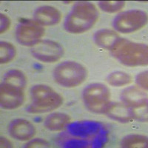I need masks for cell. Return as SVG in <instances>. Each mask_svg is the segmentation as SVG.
Returning a JSON list of instances; mask_svg holds the SVG:
<instances>
[{
	"instance_id": "6da1fadb",
	"label": "cell",
	"mask_w": 148,
	"mask_h": 148,
	"mask_svg": "<svg viewBox=\"0 0 148 148\" xmlns=\"http://www.w3.org/2000/svg\"><path fill=\"white\" fill-rule=\"evenodd\" d=\"M99 18L97 8L89 2L74 5L64 22V28L71 34H82L94 26Z\"/></svg>"
},
{
	"instance_id": "7a4b0ae2",
	"label": "cell",
	"mask_w": 148,
	"mask_h": 148,
	"mask_svg": "<svg viewBox=\"0 0 148 148\" xmlns=\"http://www.w3.org/2000/svg\"><path fill=\"white\" fill-rule=\"evenodd\" d=\"M111 52L121 64L126 66L138 67L147 64L148 48L145 44L120 38Z\"/></svg>"
},
{
	"instance_id": "3957f363",
	"label": "cell",
	"mask_w": 148,
	"mask_h": 148,
	"mask_svg": "<svg viewBox=\"0 0 148 148\" xmlns=\"http://www.w3.org/2000/svg\"><path fill=\"white\" fill-rule=\"evenodd\" d=\"M32 103L27 111L32 114L49 113L62 104L63 98L52 88L45 84H36L30 89Z\"/></svg>"
},
{
	"instance_id": "277c9868",
	"label": "cell",
	"mask_w": 148,
	"mask_h": 148,
	"mask_svg": "<svg viewBox=\"0 0 148 148\" xmlns=\"http://www.w3.org/2000/svg\"><path fill=\"white\" fill-rule=\"evenodd\" d=\"M88 77V71L82 64L76 62H64L55 67V82L64 88H72L82 84Z\"/></svg>"
},
{
	"instance_id": "5b68a950",
	"label": "cell",
	"mask_w": 148,
	"mask_h": 148,
	"mask_svg": "<svg viewBox=\"0 0 148 148\" xmlns=\"http://www.w3.org/2000/svg\"><path fill=\"white\" fill-rule=\"evenodd\" d=\"M83 99L89 110L96 113H105L111 103L110 92L106 85L93 83L84 89Z\"/></svg>"
},
{
	"instance_id": "8992f818",
	"label": "cell",
	"mask_w": 148,
	"mask_h": 148,
	"mask_svg": "<svg viewBox=\"0 0 148 148\" xmlns=\"http://www.w3.org/2000/svg\"><path fill=\"white\" fill-rule=\"evenodd\" d=\"M147 16L141 10H130L119 14L115 18L113 26L118 32L131 34L146 25Z\"/></svg>"
},
{
	"instance_id": "52a82bcc",
	"label": "cell",
	"mask_w": 148,
	"mask_h": 148,
	"mask_svg": "<svg viewBox=\"0 0 148 148\" xmlns=\"http://www.w3.org/2000/svg\"><path fill=\"white\" fill-rule=\"evenodd\" d=\"M30 53L37 60L46 63L59 61L64 54V48L59 43L52 40H41L32 47Z\"/></svg>"
},
{
	"instance_id": "ba28073f",
	"label": "cell",
	"mask_w": 148,
	"mask_h": 148,
	"mask_svg": "<svg viewBox=\"0 0 148 148\" xmlns=\"http://www.w3.org/2000/svg\"><path fill=\"white\" fill-rule=\"evenodd\" d=\"M45 28L35 21H25L20 23L16 30V38L21 45L34 47L45 35Z\"/></svg>"
},
{
	"instance_id": "9c48e42d",
	"label": "cell",
	"mask_w": 148,
	"mask_h": 148,
	"mask_svg": "<svg viewBox=\"0 0 148 148\" xmlns=\"http://www.w3.org/2000/svg\"><path fill=\"white\" fill-rule=\"evenodd\" d=\"M25 101L24 90L14 88L2 83L0 88V104L5 110L19 108Z\"/></svg>"
},
{
	"instance_id": "30bf717a",
	"label": "cell",
	"mask_w": 148,
	"mask_h": 148,
	"mask_svg": "<svg viewBox=\"0 0 148 148\" xmlns=\"http://www.w3.org/2000/svg\"><path fill=\"white\" fill-rule=\"evenodd\" d=\"M8 131L10 136L18 141H28L35 136L36 128L28 120L16 119L10 123Z\"/></svg>"
},
{
	"instance_id": "8fae6325",
	"label": "cell",
	"mask_w": 148,
	"mask_h": 148,
	"mask_svg": "<svg viewBox=\"0 0 148 148\" xmlns=\"http://www.w3.org/2000/svg\"><path fill=\"white\" fill-rule=\"evenodd\" d=\"M35 22L42 26L55 25L62 19V14L57 8L53 6H42L34 13Z\"/></svg>"
},
{
	"instance_id": "7c38bea8",
	"label": "cell",
	"mask_w": 148,
	"mask_h": 148,
	"mask_svg": "<svg viewBox=\"0 0 148 148\" xmlns=\"http://www.w3.org/2000/svg\"><path fill=\"white\" fill-rule=\"evenodd\" d=\"M123 102L131 108L146 107L147 96L145 91L136 87H130L123 91L121 95Z\"/></svg>"
},
{
	"instance_id": "4fadbf2b",
	"label": "cell",
	"mask_w": 148,
	"mask_h": 148,
	"mask_svg": "<svg viewBox=\"0 0 148 148\" xmlns=\"http://www.w3.org/2000/svg\"><path fill=\"white\" fill-rule=\"evenodd\" d=\"M112 119L119 122H129L133 119L132 108L128 107L125 103H110L105 112Z\"/></svg>"
},
{
	"instance_id": "5bb4252c",
	"label": "cell",
	"mask_w": 148,
	"mask_h": 148,
	"mask_svg": "<svg viewBox=\"0 0 148 148\" xmlns=\"http://www.w3.org/2000/svg\"><path fill=\"white\" fill-rule=\"evenodd\" d=\"M121 37L114 30L102 29L95 34V42L99 47L111 51Z\"/></svg>"
},
{
	"instance_id": "9a60e30c",
	"label": "cell",
	"mask_w": 148,
	"mask_h": 148,
	"mask_svg": "<svg viewBox=\"0 0 148 148\" xmlns=\"http://www.w3.org/2000/svg\"><path fill=\"white\" fill-rule=\"evenodd\" d=\"M71 121L69 115L64 113H53L45 119L44 125L51 131H60L68 125Z\"/></svg>"
},
{
	"instance_id": "2e32d148",
	"label": "cell",
	"mask_w": 148,
	"mask_h": 148,
	"mask_svg": "<svg viewBox=\"0 0 148 148\" xmlns=\"http://www.w3.org/2000/svg\"><path fill=\"white\" fill-rule=\"evenodd\" d=\"M3 84L24 90L27 85V78L22 71L14 69L8 71L3 78Z\"/></svg>"
},
{
	"instance_id": "e0dca14e",
	"label": "cell",
	"mask_w": 148,
	"mask_h": 148,
	"mask_svg": "<svg viewBox=\"0 0 148 148\" xmlns=\"http://www.w3.org/2000/svg\"><path fill=\"white\" fill-rule=\"evenodd\" d=\"M147 138L142 135H128L121 140V147L125 148L147 147Z\"/></svg>"
},
{
	"instance_id": "ac0fdd59",
	"label": "cell",
	"mask_w": 148,
	"mask_h": 148,
	"mask_svg": "<svg viewBox=\"0 0 148 148\" xmlns=\"http://www.w3.org/2000/svg\"><path fill=\"white\" fill-rule=\"evenodd\" d=\"M131 76L123 71H116L108 76V82L110 85L114 87H121L127 85L132 82Z\"/></svg>"
},
{
	"instance_id": "d6986e66",
	"label": "cell",
	"mask_w": 148,
	"mask_h": 148,
	"mask_svg": "<svg viewBox=\"0 0 148 148\" xmlns=\"http://www.w3.org/2000/svg\"><path fill=\"white\" fill-rule=\"evenodd\" d=\"M16 50L10 42H1L0 43V62L1 64L10 62L15 58Z\"/></svg>"
},
{
	"instance_id": "ffe728a7",
	"label": "cell",
	"mask_w": 148,
	"mask_h": 148,
	"mask_svg": "<svg viewBox=\"0 0 148 148\" xmlns=\"http://www.w3.org/2000/svg\"><path fill=\"white\" fill-rule=\"evenodd\" d=\"M124 1H101L99 2L100 8L107 13H116L125 7Z\"/></svg>"
},
{
	"instance_id": "44dd1931",
	"label": "cell",
	"mask_w": 148,
	"mask_h": 148,
	"mask_svg": "<svg viewBox=\"0 0 148 148\" xmlns=\"http://www.w3.org/2000/svg\"><path fill=\"white\" fill-rule=\"evenodd\" d=\"M133 111V119L138 120L140 121H147V106L143 108H132Z\"/></svg>"
},
{
	"instance_id": "7402d4cb",
	"label": "cell",
	"mask_w": 148,
	"mask_h": 148,
	"mask_svg": "<svg viewBox=\"0 0 148 148\" xmlns=\"http://www.w3.org/2000/svg\"><path fill=\"white\" fill-rule=\"evenodd\" d=\"M25 147L36 148V147H50L51 145L48 141L43 138H35L30 140L25 145Z\"/></svg>"
},
{
	"instance_id": "603a6c76",
	"label": "cell",
	"mask_w": 148,
	"mask_h": 148,
	"mask_svg": "<svg viewBox=\"0 0 148 148\" xmlns=\"http://www.w3.org/2000/svg\"><path fill=\"white\" fill-rule=\"evenodd\" d=\"M147 71H144L138 74L136 77V82L140 88L145 90H147L148 81H147Z\"/></svg>"
},
{
	"instance_id": "cb8c5ba5",
	"label": "cell",
	"mask_w": 148,
	"mask_h": 148,
	"mask_svg": "<svg viewBox=\"0 0 148 148\" xmlns=\"http://www.w3.org/2000/svg\"><path fill=\"white\" fill-rule=\"evenodd\" d=\"M10 26V19L8 16L3 14L0 15V32L1 34H4L6 32Z\"/></svg>"
},
{
	"instance_id": "d4e9b609",
	"label": "cell",
	"mask_w": 148,
	"mask_h": 148,
	"mask_svg": "<svg viewBox=\"0 0 148 148\" xmlns=\"http://www.w3.org/2000/svg\"><path fill=\"white\" fill-rule=\"evenodd\" d=\"M0 144H1V147H13V144L11 143V141L9 139H8V138H5V137L1 138Z\"/></svg>"
}]
</instances>
